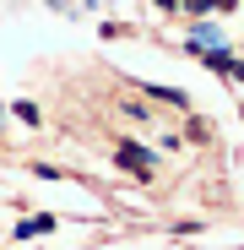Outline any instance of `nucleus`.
I'll return each mask as SVG.
<instances>
[{"mask_svg": "<svg viewBox=\"0 0 244 250\" xmlns=\"http://www.w3.org/2000/svg\"><path fill=\"white\" fill-rule=\"evenodd\" d=\"M11 114H17V120H22V125H38V104H17V109H11Z\"/></svg>", "mask_w": 244, "mask_h": 250, "instance_id": "5", "label": "nucleus"}, {"mask_svg": "<svg viewBox=\"0 0 244 250\" xmlns=\"http://www.w3.org/2000/svg\"><path fill=\"white\" fill-rule=\"evenodd\" d=\"M147 98H157V104H174V109H185V104H190L179 87H152V82H147Z\"/></svg>", "mask_w": 244, "mask_h": 250, "instance_id": "3", "label": "nucleus"}, {"mask_svg": "<svg viewBox=\"0 0 244 250\" xmlns=\"http://www.w3.org/2000/svg\"><path fill=\"white\" fill-rule=\"evenodd\" d=\"M217 44H223L217 27H195V33H190V55H206V49H217Z\"/></svg>", "mask_w": 244, "mask_h": 250, "instance_id": "2", "label": "nucleus"}, {"mask_svg": "<svg viewBox=\"0 0 244 250\" xmlns=\"http://www.w3.org/2000/svg\"><path fill=\"white\" fill-rule=\"evenodd\" d=\"M114 163H119V169H131V174H152V152L136 147V142H119V147H114Z\"/></svg>", "mask_w": 244, "mask_h": 250, "instance_id": "1", "label": "nucleus"}, {"mask_svg": "<svg viewBox=\"0 0 244 250\" xmlns=\"http://www.w3.org/2000/svg\"><path fill=\"white\" fill-rule=\"evenodd\" d=\"M49 229H55V218H49V212H38V218L17 223V239H27V234H49Z\"/></svg>", "mask_w": 244, "mask_h": 250, "instance_id": "4", "label": "nucleus"}]
</instances>
